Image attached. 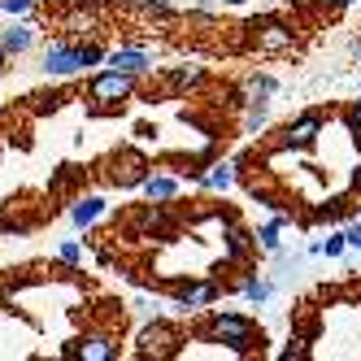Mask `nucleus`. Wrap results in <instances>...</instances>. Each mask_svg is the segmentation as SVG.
Segmentation results:
<instances>
[{
  "instance_id": "f257e3e1",
  "label": "nucleus",
  "mask_w": 361,
  "mask_h": 361,
  "mask_svg": "<svg viewBox=\"0 0 361 361\" xmlns=\"http://www.w3.org/2000/svg\"><path fill=\"white\" fill-rule=\"evenodd\" d=\"M200 335H204L209 344H226L231 353H248L252 340H262L252 318H244V314H226V309H209V322H204Z\"/></svg>"
},
{
  "instance_id": "f03ea898",
  "label": "nucleus",
  "mask_w": 361,
  "mask_h": 361,
  "mask_svg": "<svg viewBox=\"0 0 361 361\" xmlns=\"http://www.w3.org/2000/svg\"><path fill=\"white\" fill-rule=\"evenodd\" d=\"M248 31H252V48H257V53H266V57L296 53V44H300V35H296V27H292V22L270 18V13L252 18V22H248Z\"/></svg>"
},
{
  "instance_id": "7ed1b4c3",
  "label": "nucleus",
  "mask_w": 361,
  "mask_h": 361,
  "mask_svg": "<svg viewBox=\"0 0 361 361\" xmlns=\"http://www.w3.org/2000/svg\"><path fill=\"white\" fill-rule=\"evenodd\" d=\"M135 79H140V74H126V70H114V66L92 74V83H87L92 109H118L122 100H131L135 96Z\"/></svg>"
},
{
  "instance_id": "20e7f679",
  "label": "nucleus",
  "mask_w": 361,
  "mask_h": 361,
  "mask_svg": "<svg viewBox=\"0 0 361 361\" xmlns=\"http://www.w3.org/2000/svg\"><path fill=\"white\" fill-rule=\"evenodd\" d=\"M178 344H183V335L178 326H170L166 318H152L140 335H135V357H152V361H166V357H178Z\"/></svg>"
},
{
  "instance_id": "39448f33",
  "label": "nucleus",
  "mask_w": 361,
  "mask_h": 361,
  "mask_svg": "<svg viewBox=\"0 0 361 361\" xmlns=\"http://www.w3.org/2000/svg\"><path fill=\"white\" fill-rule=\"evenodd\" d=\"M39 70H44V79H74V74H83L79 44H70V39L48 44L44 57H39Z\"/></svg>"
},
{
  "instance_id": "423d86ee",
  "label": "nucleus",
  "mask_w": 361,
  "mask_h": 361,
  "mask_svg": "<svg viewBox=\"0 0 361 361\" xmlns=\"http://www.w3.org/2000/svg\"><path fill=\"white\" fill-rule=\"evenodd\" d=\"M218 296H222L218 279H188L183 288L174 292V309H178V314H196V309H209Z\"/></svg>"
},
{
  "instance_id": "0eeeda50",
  "label": "nucleus",
  "mask_w": 361,
  "mask_h": 361,
  "mask_svg": "<svg viewBox=\"0 0 361 361\" xmlns=\"http://www.w3.org/2000/svg\"><path fill=\"white\" fill-rule=\"evenodd\" d=\"M61 35L70 44H83V39H96L100 35V9L96 5H70L61 13Z\"/></svg>"
},
{
  "instance_id": "6e6552de",
  "label": "nucleus",
  "mask_w": 361,
  "mask_h": 361,
  "mask_svg": "<svg viewBox=\"0 0 361 361\" xmlns=\"http://www.w3.org/2000/svg\"><path fill=\"white\" fill-rule=\"evenodd\" d=\"M148 170H152V161L144 157V152H135V148H122L118 157L109 161V183H114V188H140Z\"/></svg>"
},
{
  "instance_id": "1a4fd4ad",
  "label": "nucleus",
  "mask_w": 361,
  "mask_h": 361,
  "mask_svg": "<svg viewBox=\"0 0 361 361\" xmlns=\"http://www.w3.org/2000/svg\"><path fill=\"white\" fill-rule=\"evenodd\" d=\"M66 357H79V361H118V340L109 331H87V335H79L70 348H66Z\"/></svg>"
},
{
  "instance_id": "9d476101",
  "label": "nucleus",
  "mask_w": 361,
  "mask_h": 361,
  "mask_svg": "<svg viewBox=\"0 0 361 361\" xmlns=\"http://www.w3.org/2000/svg\"><path fill=\"white\" fill-rule=\"evenodd\" d=\"M322 135V114L318 109H305L300 118H292L288 126H283V135H279V148H309V144H314Z\"/></svg>"
},
{
  "instance_id": "9b49d317",
  "label": "nucleus",
  "mask_w": 361,
  "mask_h": 361,
  "mask_svg": "<svg viewBox=\"0 0 361 361\" xmlns=\"http://www.w3.org/2000/svg\"><path fill=\"white\" fill-rule=\"evenodd\" d=\"M279 96V79L274 74H248L244 87L235 92V105H270Z\"/></svg>"
},
{
  "instance_id": "f8f14e48",
  "label": "nucleus",
  "mask_w": 361,
  "mask_h": 361,
  "mask_svg": "<svg viewBox=\"0 0 361 361\" xmlns=\"http://www.w3.org/2000/svg\"><path fill=\"white\" fill-rule=\"evenodd\" d=\"M140 192H144V200L170 204V200H178V192H183V183H178L174 174H166V170H148V174H144V183H140Z\"/></svg>"
},
{
  "instance_id": "ddd939ff",
  "label": "nucleus",
  "mask_w": 361,
  "mask_h": 361,
  "mask_svg": "<svg viewBox=\"0 0 361 361\" xmlns=\"http://www.w3.org/2000/svg\"><path fill=\"white\" fill-rule=\"evenodd\" d=\"M105 66L126 70V74H148V70H152V53H148V48L126 44V48H114V53L105 57Z\"/></svg>"
},
{
  "instance_id": "4468645a",
  "label": "nucleus",
  "mask_w": 361,
  "mask_h": 361,
  "mask_svg": "<svg viewBox=\"0 0 361 361\" xmlns=\"http://www.w3.org/2000/svg\"><path fill=\"white\" fill-rule=\"evenodd\" d=\"M135 231H140L144 240H152V235L161 240L166 231H170V214H166V204H157V200H148L144 209L135 214Z\"/></svg>"
},
{
  "instance_id": "2eb2a0df",
  "label": "nucleus",
  "mask_w": 361,
  "mask_h": 361,
  "mask_svg": "<svg viewBox=\"0 0 361 361\" xmlns=\"http://www.w3.org/2000/svg\"><path fill=\"white\" fill-rule=\"evenodd\" d=\"M235 170H240V161H214L204 174H196V183L204 192H226V188H235Z\"/></svg>"
},
{
  "instance_id": "dca6fc26",
  "label": "nucleus",
  "mask_w": 361,
  "mask_h": 361,
  "mask_svg": "<svg viewBox=\"0 0 361 361\" xmlns=\"http://www.w3.org/2000/svg\"><path fill=\"white\" fill-rule=\"evenodd\" d=\"M100 218H105V196H79V200L70 204V222L79 226V231L96 226Z\"/></svg>"
},
{
  "instance_id": "f3484780",
  "label": "nucleus",
  "mask_w": 361,
  "mask_h": 361,
  "mask_svg": "<svg viewBox=\"0 0 361 361\" xmlns=\"http://www.w3.org/2000/svg\"><path fill=\"white\" fill-rule=\"evenodd\" d=\"M222 240H226V262H244V257L257 248V235H248L240 222H226L222 226Z\"/></svg>"
},
{
  "instance_id": "a211bd4d",
  "label": "nucleus",
  "mask_w": 361,
  "mask_h": 361,
  "mask_svg": "<svg viewBox=\"0 0 361 361\" xmlns=\"http://www.w3.org/2000/svg\"><path fill=\"white\" fill-rule=\"evenodd\" d=\"M35 35H39V31L31 27V22H27V18H18L9 31H0V44L9 48V57H18V53H27V48H35Z\"/></svg>"
},
{
  "instance_id": "6ab92c4d",
  "label": "nucleus",
  "mask_w": 361,
  "mask_h": 361,
  "mask_svg": "<svg viewBox=\"0 0 361 361\" xmlns=\"http://www.w3.org/2000/svg\"><path fill=\"white\" fill-rule=\"evenodd\" d=\"M240 296H244L248 305H257V309H266V305L274 300V283H270L266 274H248V279L240 283Z\"/></svg>"
},
{
  "instance_id": "aec40b11",
  "label": "nucleus",
  "mask_w": 361,
  "mask_h": 361,
  "mask_svg": "<svg viewBox=\"0 0 361 361\" xmlns=\"http://www.w3.org/2000/svg\"><path fill=\"white\" fill-rule=\"evenodd\" d=\"M283 231H288V218H270L262 231H257V248H262V252H279L283 248Z\"/></svg>"
},
{
  "instance_id": "412c9836",
  "label": "nucleus",
  "mask_w": 361,
  "mask_h": 361,
  "mask_svg": "<svg viewBox=\"0 0 361 361\" xmlns=\"http://www.w3.org/2000/svg\"><path fill=\"white\" fill-rule=\"evenodd\" d=\"M270 126V105H244V122H240V135H262Z\"/></svg>"
},
{
  "instance_id": "4be33fe9",
  "label": "nucleus",
  "mask_w": 361,
  "mask_h": 361,
  "mask_svg": "<svg viewBox=\"0 0 361 361\" xmlns=\"http://www.w3.org/2000/svg\"><path fill=\"white\" fill-rule=\"evenodd\" d=\"M204 83V70L200 66H174L170 70V87L174 92H192V87H200Z\"/></svg>"
},
{
  "instance_id": "5701e85b",
  "label": "nucleus",
  "mask_w": 361,
  "mask_h": 361,
  "mask_svg": "<svg viewBox=\"0 0 361 361\" xmlns=\"http://www.w3.org/2000/svg\"><path fill=\"white\" fill-rule=\"evenodd\" d=\"M122 5L135 9V13H144V18H157V22L174 18V5H170V0H122Z\"/></svg>"
},
{
  "instance_id": "b1692460",
  "label": "nucleus",
  "mask_w": 361,
  "mask_h": 361,
  "mask_svg": "<svg viewBox=\"0 0 361 361\" xmlns=\"http://www.w3.org/2000/svg\"><path fill=\"white\" fill-rule=\"evenodd\" d=\"M344 248H348V235H344V231H331V235L322 244H314L309 252H314V257H340Z\"/></svg>"
},
{
  "instance_id": "393cba45",
  "label": "nucleus",
  "mask_w": 361,
  "mask_h": 361,
  "mask_svg": "<svg viewBox=\"0 0 361 361\" xmlns=\"http://www.w3.org/2000/svg\"><path fill=\"white\" fill-rule=\"evenodd\" d=\"M57 257H61L66 266H83V244H79V240H66V244L57 248Z\"/></svg>"
},
{
  "instance_id": "a878e982",
  "label": "nucleus",
  "mask_w": 361,
  "mask_h": 361,
  "mask_svg": "<svg viewBox=\"0 0 361 361\" xmlns=\"http://www.w3.org/2000/svg\"><path fill=\"white\" fill-rule=\"evenodd\" d=\"M35 9V0H0V13H9V18H27Z\"/></svg>"
},
{
  "instance_id": "bb28decb",
  "label": "nucleus",
  "mask_w": 361,
  "mask_h": 361,
  "mask_svg": "<svg viewBox=\"0 0 361 361\" xmlns=\"http://www.w3.org/2000/svg\"><path fill=\"white\" fill-rule=\"evenodd\" d=\"M344 126H348V135L361 140V100H353V105L344 109Z\"/></svg>"
},
{
  "instance_id": "cd10ccee",
  "label": "nucleus",
  "mask_w": 361,
  "mask_h": 361,
  "mask_svg": "<svg viewBox=\"0 0 361 361\" xmlns=\"http://www.w3.org/2000/svg\"><path fill=\"white\" fill-rule=\"evenodd\" d=\"M283 357H288V361H292V357H296V361H300V357H309L305 340H288V348H283Z\"/></svg>"
},
{
  "instance_id": "c85d7f7f",
  "label": "nucleus",
  "mask_w": 361,
  "mask_h": 361,
  "mask_svg": "<svg viewBox=\"0 0 361 361\" xmlns=\"http://www.w3.org/2000/svg\"><path fill=\"white\" fill-rule=\"evenodd\" d=\"M344 235H348V248H357V252H361V222H353Z\"/></svg>"
},
{
  "instance_id": "c756f323",
  "label": "nucleus",
  "mask_w": 361,
  "mask_h": 361,
  "mask_svg": "<svg viewBox=\"0 0 361 361\" xmlns=\"http://www.w3.org/2000/svg\"><path fill=\"white\" fill-rule=\"evenodd\" d=\"M66 5H96L100 9V5H109V0H66Z\"/></svg>"
},
{
  "instance_id": "7c9ffc66",
  "label": "nucleus",
  "mask_w": 361,
  "mask_h": 361,
  "mask_svg": "<svg viewBox=\"0 0 361 361\" xmlns=\"http://www.w3.org/2000/svg\"><path fill=\"white\" fill-rule=\"evenodd\" d=\"M5 66H9V48H5V44H0V70H5Z\"/></svg>"
},
{
  "instance_id": "2f4dec72",
  "label": "nucleus",
  "mask_w": 361,
  "mask_h": 361,
  "mask_svg": "<svg viewBox=\"0 0 361 361\" xmlns=\"http://www.w3.org/2000/svg\"><path fill=\"white\" fill-rule=\"evenodd\" d=\"M353 61H361V39H357V44H353Z\"/></svg>"
},
{
  "instance_id": "473e14b6",
  "label": "nucleus",
  "mask_w": 361,
  "mask_h": 361,
  "mask_svg": "<svg viewBox=\"0 0 361 361\" xmlns=\"http://www.w3.org/2000/svg\"><path fill=\"white\" fill-rule=\"evenodd\" d=\"M353 188H357V192H361V166H357V174H353Z\"/></svg>"
},
{
  "instance_id": "72a5a7b5",
  "label": "nucleus",
  "mask_w": 361,
  "mask_h": 361,
  "mask_svg": "<svg viewBox=\"0 0 361 361\" xmlns=\"http://www.w3.org/2000/svg\"><path fill=\"white\" fill-rule=\"evenodd\" d=\"M222 5H248V0H222Z\"/></svg>"
},
{
  "instance_id": "f704fd0d",
  "label": "nucleus",
  "mask_w": 361,
  "mask_h": 361,
  "mask_svg": "<svg viewBox=\"0 0 361 361\" xmlns=\"http://www.w3.org/2000/svg\"><path fill=\"white\" fill-rule=\"evenodd\" d=\"M344 5H361V0H344Z\"/></svg>"
}]
</instances>
